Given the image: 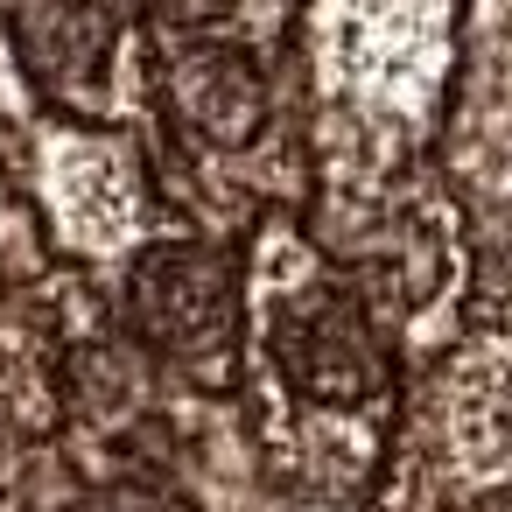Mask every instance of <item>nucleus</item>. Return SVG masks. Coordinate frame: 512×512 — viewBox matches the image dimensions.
I'll return each instance as SVG.
<instances>
[{
    "label": "nucleus",
    "instance_id": "obj_1",
    "mask_svg": "<svg viewBox=\"0 0 512 512\" xmlns=\"http://www.w3.org/2000/svg\"><path fill=\"white\" fill-rule=\"evenodd\" d=\"M253 330L274 393L323 421H372L393 400V358L372 316V295L351 274L288 253L253 274Z\"/></svg>",
    "mask_w": 512,
    "mask_h": 512
},
{
    "label": "nucleus",
    "instance_id": "obj_5",
    "mask_svg": "<svg viewBox=\"0 0 512 512\" xmlns=\"http://www.w3.org/2000/svg\"><path fill=\"white\" fill-rule=\"evenodd\" d=\"M456 442L477 449V470L512 477V351L456 372Z\"/></svg>",
    "mask_w": 512,
    "mask_h": 512
},
{
    "label": "nucleus",
    "instance_id": "obj_6",
    "mask_svg": "<svg viewBox=\"0 0 512 512\" xmlns=\"http://www.w3.org/2000/svg\"><path fill=\"white\" fill-rule=\"evenodd\" d=\"M232 8H239V0H141V15H148L155 29H176V36H204V29H218Z\"/></svg>",
    "mask_w": 512,
    "mask_h": 512
},
{
    "label": "nucleus",
    "instance_id": "obj_2",
    "mask_svg": "<svg viewBox=\"0 0 512 512\" xmlns=\"http://www.w3.org/2000/svg\"><path fill=\"white\" fill-rule=\"evenodd\" d=\"M127 330L190 379H225L239 351V267L211 239H155L127 274Z\"/></svg>",
    "mask_w": 512,
    "mask_h": 512
},
{
    "label": "nucleus",
    "instance_id": "obj_4",
    "mask_svg": "<svg viewBox=\"0 0 512 512\" xmlns=\"http://www.w3.org/2000/svg\"><path fill=\"white\" fill-rule=\"evenodd\" d=\"M169 113L204 148H246L267 127V78L232 43H190L169 57Z\"/></svg>",
    "mask_w": 512,
    "mask_h": 512
},
{
    "label": "nucleus",
    "instance_id": "obj_3",
    "mask_svg": "<svg viewBox=\"0 0 512 512\" xmlns=\"http://www.w3.org/2000/svg\"><path fill=\"white\" fill-rule=\"evenodd\" d=\"M15 57L22 71L64 99V106H92L106 92V71H113V8L106 0H15Z\"/></svg>",
    "mask_w": 512,
    "mask_h": 512
}]
</instances>
